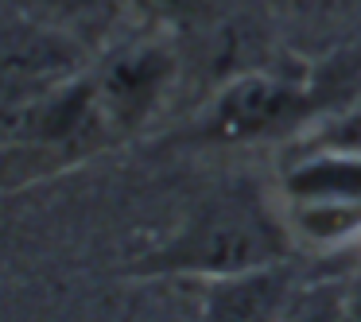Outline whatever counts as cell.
<instances>
[{"instance_id": "cell-1", "label": "cell", "mask_w": 361, "mask_h": 322, "mask_svg": "<svg viewBox=\"0 0 361 322\" xmlns=\"http://www.w3.org/2000/svg\"><path fill=\"white\" fill-rule=\"evenodd\" d=\"M280 237L268 221L245 210H218L164 249L152 264L167 272H202V275H249L264 272L280 260Z\"/></svg>"}, {"instance_id": "cell-2", "label": "cell", "mask_w": 361, "mask_h": 322, "mask_svg": "<svg viewBox=\"0 0 361 322\" xmlns=\"http://www.w3.org/2000/svg\"><path fill=\"white\" fill-rule=\"evenodd\" d=\"M82 43L51 24H8L0 27V89L4 94L47 97L82 74Z\"/></svg>"}, {"instance_id": "cell-3", "label": "cell", "mask_w": 361, "mask_h": 322, "mask_svg": "<svg viewBox=\"0 0 361 322\" xmlns=\"http://www.w3.org/2000/svg\"><path fill=\"white\" fill-rule=\"evenodd\" d=\"M175 82V55L164 43L117 47L94 74V101L105 125H140Z\"/></svg>"}, {"instance_id": "cell-4", "label": "cell", "mask_w": 361, "mask_h": 322, "mask_svg": "<svg viewBox=\"0 0 361 322\" xmlns=\"http://www.w3.org/2000/svg\"><path fill=\"white\" fill-rule=\"evenodd\" d=\"M299 94L288 82L272 78V74H245V78L229 82L210 105V120L206 132L218 140H257V136L280 128L283 120L295 113Z\"/></svg>"}, {"instance_id": "cell-5", "label": "cell", "mask_w": 361, "mask_h": 322, "mask_svg": "<svg viewBox=\"0 0 361 322\" xmlns=\"http://www.w3.org/2000/svg\"><path fill=\"white\" fill-rule=\"evenodd\" d=\"M283 194L295 198H345L361 202V156L334 148H314L283 175Z\"/></svg>"}, {"instance_id": "cell-6", "label": "cell", "mask_w": 361, "mask_h": 322, "mask_svg": "<svg viewBox=\"0 0 361 322\" xmlns=\"http://www.w3.org/2000/svg\"><path fill=\"white\" fill-rule=\"evenodd\" d=\"M291 229L314 244H338L361 233V202L345 198H295Z\"/></svg>"}, {"instance_id": "cell-7", "label": "cell", "mask_w": 361, "mask_h": 322, "mask_svg": "<svg viewBox=\"0 0 361 322\" xmlns=\"http://www.w3.org/2000/svg\"><path fill=\"white\" fill-rule=\"evenodd\" d=\"M272 303H276V283L268 275V268L249 275H233L229 287L214 303L210 322H268L272 318Z\"/></svg>"}, {"instance_id": "cell-8", "label": "cell", "mask_w": 361, "mask_h": 322, "mask_svg": "<svg viewBox=\"0 0 361 322\" xmlns=\"http://www.w3.org/2000/svg\"><path fill=\"white\" fill-rule=\"evenodd\" d=\"M319 148H334V151H353L361 156V109L338 117L334 125H326L319 132Z\"/></svg>"}, {"instance_id": "cell-9", "label": "cell", "mask_w": 361, "mask_h": 322, "mask_svg": "<svg viewBox=\"0 0 361 322\" xmlns=\"http://www.w3.org/2000/svg\"><path fill=\"white\" fill-rule=\"evenodd\" d=\"M51 4L82 27H97L102 20H109L113 8H117V0H51Z\"/></svg>"}, {"instance_id": "cell-10", "label": "cell", "mask_w": 361, "mask_h": 322, "mask_svg": "<svg viewBox=\"0 0 361 322\" xmlns=\"http://www.w3.org/2000/svg\"><path fill=\"white\" fill-rule=\"evenodd\" d=\"M128 4L148 20H183L195 12L198 0H128Z\"/></svg>"}]
</instances>
